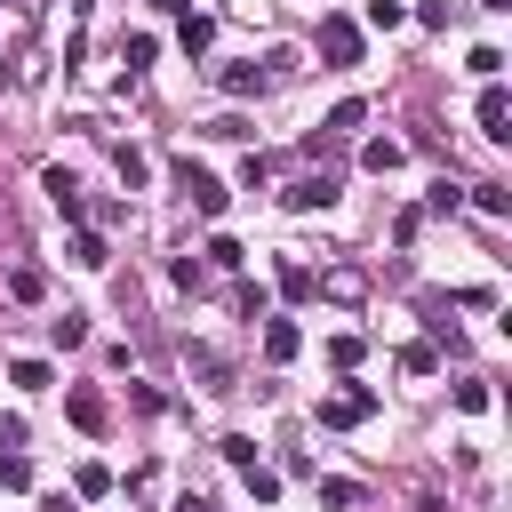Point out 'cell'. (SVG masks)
Listing matches in <instances>:
<instances>
[{"label":"cell","instance_id":"1","mask_svg":"<svg viewBox=\"0 0 512 512\" xmlns=\"http://www.w3.org/2000/svg\"><path fill=\"white\" fill-rule=\"evenodd\" d=\"M176 184H184V200H192L200 216H224V200H232V192H224V176H208V168H200L192 152L176 160Z\"/></svg>","mask_w":512,"mask_h":512},{"label":"cell","instance_id":"2","mask_svg":"<svg viewBox=\"0 0 512 512\" xmlns=\"http://www.w3.org/2000/svg\"><path fill=\"white\" fill-rule=\"evenodd\" d=\"M368 416H376V392H328V400H320V424H328V432H352V424H368Z\"/></svg>","mask_w":512,"mask_h":512},{"label":"cell","instance_id":"3","mask_svg":"<svg viewBox=\"0 0 512 512\" xmlns=\"http://www.w3.org/2000/svg\"><path fill=\"white\" fill-rule=\"evenodd\" d=\"M328 200H336V176H328V168H320V176H296V184L280 192L288 216H312V208H328Z\"/></svg>","mask_w":512,"mask_h":512},{"label":"cell","instance_id":"4","mask_svg":"<svg viewBox=\"0 0 512 512\" xmlns=\"http://www.w3.org/2000/svg\"><path fill=\"white\" fill-rule=\"evenodd\" d=\"M320 56H328V64H360V24H352V16H328V24H320Z\"/></svg>","mask_w":512,"mask_h":512},{"label":"cell","instance_id":"5","mask_svg":"<svg viewBox=\"0 0 512 512\" xmlns=\"http://www.w3.org/2000/svg\"><path fill=\"white\" fill-rule=\"evenodd\" d=\"M480 136H496V144H504V136H512V96H504V88H496V80H488V88H480Z\"/></svg>","mask_w":512,"mask_h":512},{"label":"cell","instance_id":"6","mask_svg":"<svg viewBox=\"0 0 512 512\" xmlns=\"http://www.w3.org/2000/svg\"><path fill=\"white\" fill-rule=\"evenodd\" d=\"M40 192L56 200V216H64V224H80V176H72V168H48V176H40Z\"/></svg>","mask_w":512,"mask_h":512},{"label":"cell","instance_id":"7","mask_svg":"<svg viewBox=\"0 0 512 512\" xmlns=\"http://www.w3.org/2000/svg\"><path fill=\"white\" fill-rule=\"evenodd\" d=\"M64 416H72L80 432H104V424H112V408H104V392H88V384H80V392H64Z\"/></svg>","mask_w":512,"mask_h":512},{"label":"cell","instance_id":"8","mask_svg":"<svg viewBox=\"0 0 512 512\" xmlns=\"http://www.w3.org/2000/svg\"><path fill=\"white\" fill-rule=\"evenodd\" d=\"M216 88L224 96H264L272 80H264V64H216Z\"/></svg>","mask_w":512,"mask_h":512},{"label":"cell","instance_id":"9","mask_svg":"<svg viewBox=\"0 0 512 512\" xmlns=\"http://www.w3.org/2000/svg\"><path fill=\"white\" fill-rule=\"evenodd\" d=\"M400 160H408V144H400V136H368V144H360V168H368V176H392Z\"/></svg>","mask_w":512,"mask_h":512},{"label":"cell","instance_id":"10","mask_svg":"<svg viewBox=\"0 0 512 512\" xmlns=\"http://www.w3.org/2000/svg\"><path fill=\"white\" fill-rule=\"evenodd\" d=\"M312 288H320V296H336V304H360V296H368V280H360L352 264H336V272H328V280H312Z\"/></svg>","mask_w":512,"mask_h":512},{"label":"cell","instance_id":"11","mask_svg":"<svg viewBox=\"0 0 512 512\" xmlns=\"http://www.w3.org/2000/svg\"><path fill=\"white\" fill-rule=\"evenodd\" d=\"M72 264H80V272H104V264H112L104 232H72Z\"/></svg>","mask_w":512,"mask_h":512},{"label":"cell","instance_id":"12","mask_svg":"<svg viewBox=\"0 0 512 512\" xmlns=\"http://www.w3.org/2000/svg\"><path fill=\"white\" fill-rule=\"evenodd\" d=\"M296 320H264V360H296Z\"/></svg>","mask_w":512,"mask_h":512},{"label":"cell","instance_id":"13","mask_svg":"<svg viewBox=\"0 0 512 512\" xmlns=\"http://www.w3.org/2000/svg\"><path fill=\"white\" fill-rule=\"evenodd\" d=\"M8 384H16V392H48V384H56V368H48V360H16V368H8Z\"/></svg>","mask_w":512,"mask_h":512},{"label":"cell","instance_id":"14","mask_svg":"<svg viewBox=\"0 0 512 512\" xmlns=\"http://www.w3.org/2000/svg\"><path fill=\"white\" fill-rule=\"evenodd\" d=\"M0 488H32V456L0 440Z\"/></svg>","mask_w":512,"mask_h":512},{"label":"cell","instance_id":"15","mask_svg":"<svg viewBox=\"0 0 512 512\" xmlns=\"http://www.w3.org/2000/svg\"><path fill=\"white\" fill-rule=\"evenodd\" d=\"M176 40H184V56H200V48H208V40H216V24H208V16H192V8H184V24H176Z\"/></svg>","mask_w":512,"mask_h":512},{"label":"cell","instance_id":"16","mask_svg":"<svg viewBox=\"0 0 512 512\" xmlns=\"http://www.w3.org/2000/svg\"><path fill=\"white\" fill-rule=\"evenodd\" d=\"M112 168H120V184H128V192H136V184H144V176H152V160H144V152H136V144H120V152H112Z\"/></svg>","mask_w":512,"mask_h":512},{"label":"cell","instance_id":"17","mask_svg":"<svg viewBox=\"0 0 512 512\" xmlns=\"http://www.w3.org/2000/svg\"><path fill=\"white\" fill-rule=\"evenodd\" d=\"M472 208L480 216H512V184H472Z\"/></svg>","mask_w":512,"mask_h":512},{"label":"cell","instance_id":"18","mask_svg":"<svg viewBox=\"0 0 512 512\" xmlns=\"http://www.w3.org/2000/svg\"><path fill=\"white\" fill-rule=\"evenodd\" d=\"M8 296H16V304H40V296H48V280H40L32 264H16V272H8Z\"/></svg>","mask_w":512,"mask_h":512},{"label":"cell","instance_id":"19","mask_svg":"<svg viewBox=\"0 0 512 512\" xmlns=\"http://www.w3.org/2000/svg\"><path fill=\"white\" fill-rule=\"evenodd\" d=\"M48 344H56V352H72V344H88V320H80V312H64V320H48Z\"/></svg>","mask_w":512,"mask_h":512},{"label":"cell","instance_id":"20","mask_svg":"<svg viewBox=\"0 0 512 512\" xmlns=\"http://www.w3.org/2000/svg\"><path fill=\"white\" fill-rule=\"evenodd\" d=\"M360 120H368V104H360V96H344V104H336V112H328V136H352V128H360Z\"/></svg>","mask_w":512,"mask_h":512},{"label":"cell","instance_id":"21","mask_svg":"<svg viewBox=\"0 0 512 512\" xmlns=\"http://www.w3.org/2000/svg\"><path fill=\"white\" fill-rule=\"evenodd\" d=\"M208 264H216V272H240V264H248V248H240V240H224V232H216V240H208Z\"/></svg>","mask_w":512,"mask_h":512},{"label":"cell","instance_id":"22","mask_svg":"<svg viewBox=\"0 0 512 512\" xmlns=\"http://www.w3.org/2000/svg\"><path fill=\"white\" fill-rule=\"evenodd\" d=\"M280 296L304 304V296H312V264H280Z\"/></svg>","mask_w":512,"mask_h":512},{"label":"cell","instance_id":"23","mask_svg":"<svg viewBox=\"0 0 512 512\" xmlns=\"http://www.w3.org/2000/svg\"><path fill=\"white\" fill-rule=\"evenodd\" d=\"M216 448H224V464H232V472H248V464H256V440H248V432H224Z\"/></svg>","mask_w":512,"mask_h":512},{"label":"cell","instance_id":"24","mask_svg":"<svg viewBox=\"0 0 512 512\" xmlns=\"http://www.w3.org/2000/svg\"><path fill=\"white\" fill-rule=\"evenodd\" d=\"M360 16H368V24H376V32H400V24H408V8H400V0H368V8H360Z\"/></svg>","mask_w":512,"mask_h":512},{"label":"cell","instance_id":"25","mask_svg":"<svg viewBox=\"0 0 512 512\" xmlns=\"http://www.w3.org/2000/svg\"><path fill=\"white\" fill-rule=\"evenodd\" d=\"M456 408H464V416H488V384L464 376V384H456Z\"/></svg>","mask_w":512,"mask_h":512},{"label":"cell","instance_id":"26","mask_svg":"<svg viewBox=\"0 0 512 512\" xmlns=\"http://www.w3.org/2000/svg\"><path fill=\"white\" fill-rule=\"evenodd\" d=\"M240 480H248V496H256V504H272V496H280V472H264V464H248Z\"/></svg>","mask_w":512,"mask_h":512},{"label":"cell","instance_id":"27","mask_svg":"<svg viewBox=\"0 0 512 512\" xmlns=\"http://www.w3.org/2000/svg\"><path fill=\"white\" fill-rule=\"evenodd\" d=\"M320 504H336V512H352V504H360V480H320Z\"/></svg>","mask_w":512,"mask_h":512},{"label":"cell","instance_id":"28","mask_svg":"<svg viewBox=\"0 0 512 512\" xmlns=\"http://www.w3.org/2000/svg\"><path fill=\"white\" fill-rule=\"evenodd\" d=\"M400 368H408V376H432V368H440V352H432V344H408V352H400Z\"/></svg>","mask_w":512,"mask_h":512},{"label":"cell","instance_id":"29","mask_svg":"<svg viewBox=\"0 0 512 512\" xmlns=\"http://www.w3.org/2000/svg\"><path fill=\"white\" fill-rule=\"evenodd\" d=\"M72 488H80V496H104V488H112V472H104V464H80V472H72Z\"/></svg>","mask_w":512,"mask_h":512},{"label":"cell","instance_id":"30","mask_svg":"<svg viewBox=\"0 0 512 512\" xmlns=\"http://www.w3.org/2000/svg\"><path fill=\"white\" fill-rule=\"evenodd\" d=\"M152 48H160V40H152V32H136V40L120 48V56H128V72H144V64H152Z\"/></svg>","mask_w":512,"mask_h":512},{"label":"cell","instance_id":"31","mask_svg":"<svg viewBox=\"0 0 512 512\" xmlns=\"http://www.w3.org/2000/svg\"><path fill=\"white\" fill-rule=\"evenodd\" d=\"M208 136H224V144H248V120H240V112H224V120H208Z\"/></svg>","mask_w":512,"mask_h":512},{"label":"cell","instance_id":"32","mask_svg":"<svg viewBox=\"0 0 512 512\" xmlns=\"http://www.w3.org/2000/svg\"><path fill=\"white\" fill-rule=\"evenodd\" d=\"M360 352H368L360 336H336V344H328V360H336V368H360Z\"/></svg>","mask_w":512,"mask_h":512},{"label":"cell","instance_id":"33","mask_svg":"<svg viewBox=\"0 0 512 512\" xmlns=\"http://www.w3.org/2000/svg\"><path fill=\"white\" fill-rule=\"evenodd\" d=\"M152 8H160V16H184V8H192V0H152Z\"/></svg>","mask_w":512,"mask_h":512},{"label":"cell","instance_id":"34","mask_svg":"<svg viewBox=\"0 0 512 512\" xmlns=\"http://www.w3.org/2000/svg\"><path fill=\"white\" fill-rule=\"evenodd\" d=\"M176 512H208V496H184V504H176Z\"/></svg>","mask_w":512,"mask_h":512},{"label":"cell","instance_id":"35","mask_svg":"<svg viewBox=\"0 0 512 512\" xmlns=\"http://www.w3.org/2000/svg\"><path fill=\"white\" fill-rule=\"evenodd\" d=\"M480 8H488V16H504V8H512V0H480Z\"/></svg>","mask_w":512,"mask_h":512}]
</instances>
